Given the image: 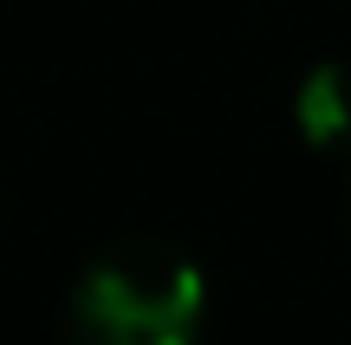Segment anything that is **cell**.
Segmentation results:
<instances>
[{
	"instance_id": "obj_3",
	"label": "cell",
	"mask_w": 351,
	"mask_h": 345,
	"mask_svg": "<svg viewBox=\"0 0 351 345\" xmlns=\"http://www.w3.org/2000/svg\"><path fill=\"white\" fill-rule=\"evenodd\" d=\"M345 228H351V189H345Z\"/></svg>"
},
{
	"instance_id": "obj_1",
	"label": "cell",
	"mask_w": 351,
	"mask_h": 345,
	"mask_svg": "<svg viewBox=\"0 0 351 345\" xmlns=\"http://www.w3.org/2000/svg\"><path fill=\"white\" fill-rule=\"evenodd\" d=\"M202 313H208V281L189 254L156 241L117 248L85 281L72 287L65 307V339L72 345H195Z\"/></svg>"
},
{
	"instance_id": "obj_2",
	"label": "cell",
	"mask_w": 351,
	"mask_h": 345,
	"mask_svg": "<svg viewBox=\"0 0 351 345\" xmlns=\"http://www.w3.org/2000/svg\"><path fill=\"white\" fill-rule=\"evenodd\" d=\"M293 124L313 150H351V65L326 59L293 91Z\"/></svg>"
}]
</instances>
